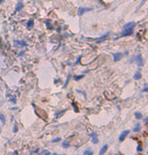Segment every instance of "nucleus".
<instances>
[{
    "label": "nucleus",
    "mask_w": 148,
    "mask_h": 155,
    "mask_svg": "<svg viewBox=\"0 0 148 155\" xmlns=\"http://www.w3.org/2000/svg\"><path fill=\"white\" fill-rule=\"evenodd\" d=\"M140 129H141V125L138 122L137 125L134 126V128H133V132H139V131H140Z\"/></svg>",
    "instance_id": "obj_16"
},
{
    "label": "nucleus",
    "mask_w": 148,
    "mask_h": 155,
    "mask_svg": "<svg viewBox=\"0 0 148 155\" xmlns=\"http://www.w3.org/2000/svg\"><path fill=\"white\" fill-rule=\"evenodd\" d=\"M33 26H34V21L31 19V20L28 21V23H26V29H28V30H31V29L33 28Z\"/></svg>",
    "instance_id": "obj_11"
},
{
    "label": "nucleus",
    "mask_w": 148,
    "mask_h": 155,
    "mask_svg": "<svg viewBox=\"0 0 148 155\" xmlns=\"http://www.w3.org/2000/svg\"><path fill=\"white\" fill-rule=\"evenodd\" d=\"M41 154H47V155H50L51 153L49 152V151H47V150H42V151H41Z\"/></svg>",
    "instance_id": "obj_24"
},
{
    "label": "nucleus",
    "mask_w": 148,
    "mask_h": 155,
    "mask_svg": "<svg viewBox=\"0 0 148 155\" xmlns=\"http://www.w3.org/2000/svg\"><path fill=\"white\" fill-rule=\"evenodd\" d=\"M44 23H46V25H47V28H48V30H53V25L51 24V22H50V20H44Z\"/></svg>",
    "instance_id": "obj_14"
},
{
    "label": "nucleus",
    "mask_w": 148,
    "mask_h": 155,
    "mask_svg": "<svg viewBox=\"0 0 148 155\" xmlns=\"http://www.w3.org/2000/svg\"><path fill=\"white\" fill-rule=\"evenodd\" d=\"M122 34H121V36H119L118 38H121V37H126V36H129V35H131L133 33V28H127V29H123L122 30Z\"/></svg>",
    "instance_id": "obj_1"
},
{
    "label": "nucleus",
    "mask_w": 148,
    "mask_h": 155,
    "mask_svg": "<svg viewBox=\"0 0 148 155\" xmlns=\"http://www.w3.org/2000/svg\"><path fill=\"white\" fill-rule=\"evenodd\" d=\"M90 136L92 137V143L96 145V144L98 143V139H97V134H96L95 132H93V133H91V134H90Z\"/></svg>",
    "instance_id": "obj_6"
},
{
    "label": "nucleus",
    "mask_w": 148,
    "mask_h": 155,
    "mask_svg": "<svg viewBox=\"0 0 148 155\" xmlns=\"http://www.w3.org/2000/svg\"><path fill=\"white\" fill-rule=\"evenodd\" d=\"M38 152V149H36V150H34V151H32V153H37Z\"/></svg>",
    "instance_id": "obj_30"
},
{
    "label": "nucleus",
    "mask_w": 148,
    "mask_h": 155,
    "mask_svg": "<svg viewBox=\"0 0 148 155\" xmlns=\"http://www.w3.org/2000/svg\"><path fill=\"white\" fill-rule=\"evenodd\" d=\"M15 46H20V47H28L25 41H22V40H15Z\"/></svg>",
    "instance_id": "obj_8"
},
{
    "label": "nucleus",
    "mask_w": 148,
    "mask_h": 155,
    "mask_svg": "<svg viewBox=\"0 0 148 155\" xmlns=\"http://www.w3.org/2000/svg\"><path fill=\"white\" fill-rule=\"evenodd\" d=\"M61 138H59V137H57V138H54V139H52V143H58V141H60Z\"/></svg>",
    "instance_id": "obj_23"
},
{
    "label": "nucleus",
    "mask_w": 148,
    "mask_h": 155,
    "mask_svg": "<svg viewBox=\"0 0 148 155\" xmlns=\"http://www.w3.org/2000/svg\"><path fill=\"white\" fill-rule=\"evenodd\" d=\"M137 150H138V151H139V152H142V150H143V149H142V146H141V144H140V145H139V146H138V148H137Z\"/></svg>",
    "instance_id": "obj_25"
},
{
    "label": "nucleus",
    "mask_w": 148,
    "mask_h": 155,
    "mask_svg": "<svg viewBox=\"0 0 148 155\" xmlns=\"http://www.w3.org/2000/svg\"><path fill=\"white\" fill-rule=\"evenodd\" d=\"M141 78H142L141 72H140V71H137L136 74L133 75V79H134V80H139V79H141Z\"/></svg>",
    "instance_id": "obj_10"
},
{
    "label": "nucleus",
    "mask_w": 148,
    "mask_h": 155,
    "mask_svg": "<svg viewBox=\"0 0 148 155\" xmlns=\"http://www.w3.org/2000/svg\"><path fill=\"white\" fill-rule=\"evenodd\" d=\"M0 120H1V122H2V123L5 122V117H4V115L0 114Z\"/></svg>",
    "instance_id": "obj_21"
},
{
    "label": "nucleus",
    "mask_w": 148,
    "mask_h": 155,
    "mask_svg": "<svg viewBox=\"0 0 148 155\" xmlns=\"http://www.w3.org/2000/svg\"><path fill=\"white\" fill-rule=\"evenodd\" d=\"M90 11H92L91 7H79L77 11V14H78V16H82L86 12H90Z\"/></svg>",
    "instance_id": "obj_3"
},
{
    "label": "nucleus",
    "mask_w": 148,
    "mask_h": 155,
    "mask_svg": "<svg viewBox=\"0 0 148 155\" xmlns=\"http://www.w3.org/2000/svg\"><path fill=\"white\" fill-rule=\"evenodd\" d=\"M134 116H136V118H137V119H141V118L143 117V116H142V114H141L140 112H137L136 114H134Z\"/></svg>",
    "instance_id": "obj_18"
},
{
    "label": "nucleus",
    "mask_w": 148,
    "mask_h": 155,
    "mask_svg": "<svg viewBox=\"0 0 148 155\" xmlns=\"http://www.w3.org/2000/svg\"><path fill=\"white\" fill-rule=\"evenodd\" d=\"M147 121H148V118H147V116H146V117L144 118V122H145V123H147Z\"/></svg>",
    "instance_id": "obj_28"
},
{
    "label": "nucleus",
    "mask_w": 148,
    "mask_h": 155,
    "mask_svg": "<svg viewBox=\"0 0 148 155\" xmlns=\"http://www.w3.org/2000/svg\"><path fill=\"white\" fill-rule=\"evenodd\" d=\"M23 53H24V51H22V52H20V53H19V54H18V56H21L22 54H23Z\"/></svg>",
    "instance_id": "obj_29"
},
{
    "label": "nucleus",
    "mask_w": 148,
    "mask_h": 155,
    "mask_svg": "<svg viewBox=\"0 0 148 155\" xmlns=\"http://www.w3.org/2000/svg\"><path fill=\"white\" fill-rule=\"evenodd\" d=\"M133 60H136L137 61V63L139 66H143V64H144V60H143V57L142 55H137L134 58H132L131 60H130V62H132Z\"/></svg>",
    "instance_id": "obj_2"
},
{
    "label": "nucleus",
    "mask_w": 148,
    "mask_h": 155,
    "mask_svg": "<svg viewBox=\"0 0 148 155\" xmlns=\"http://www.w3.org/2000/svg\"><path fill=\"white\" fill-rule=\"evenodd\" d=\"M147 90H148V88H147V85L145 86V88L143 89V92H147Z\"/></svg>",
    "instance_id": "obj_27"
},
{
    "label": "nucleus",
    "mask_w": 148,
    "mask_h": 155,
    "mask_svg": "<svg viewBox=\"0 0 148 155\" xmlns=\"http://www.w3.org/2000/svg\"><path fill=\"white\" fill-rule=\"evenodd\" d=\"M70 78H71V75L69 74V75H68V78H67V80H66V83L64 85V88H67V86H68V83H69V80H70Z\"/></svg>",
    "instance_id": "obj_19"
},
{
    "label": "nucleus",
    "mask_w": 148,
    "mask_h": 155,
    "mask_svg": "<svg viewBox=\"0 0 148 155\" xmlns=\"http://www.w3.org/2000/svg\"><path fill=\"white\" fill-rule=\"evenodd\" d=\"M107 148H108V145H105L104 147H103V148L101 149V151H100V154H101V155H103L104 153H106V151H107Z\"/></svg>",
    "instance_id": "obj_15"
},
{
    "label": "nucleus",
    "mask_w": 148,
    "mask_h": 155,
    "mask_svg": "<svg viewBox=\"0 0 148 155\" xmlns=\"http://www.w3.org/2000/svg\"><path fill=\"white\" fill-rule=\"evenodd\" d=\"M109 36V33H106L104 36H102V37H100V39H92V40H95V42H97V43H100V42H102L103 40H105V39Z\"/></svg>",
    "instance_id": "obj_7"
},
{
    "label": "nucleus",
    "mask_w": 148,
    "mask_h": 155,
    "mask_svg": "<svg viewBox=\"0 0 148 155\" xmlns=\"http://www.w3.org/2000/svg\"><path fill=\"white\" fill-rule=\"evenodd\" d=\"M61 146H62V148H65V149L69 148V147H70V143H69V140H64V141L61 143Z\"/></svg>",
    "instance_id": "obj_13"
},
{
    "label": "nucleus",
    "mask_w": 148,
    "mask_h": 155,
    "mask_svg": "<svg viewBox=\"0 0 148 155\" xmlns=\"http://www.w3.org/2000/svg\"><path fill=\"white\" fill-rule=\"evenodd\" d=\"M18 131V127H17V123H15L14 125V132H17Z\"/></svg>",
    "instance_id": "obj_26"
},
{
    "label": "nucleus",
    "mask_w": 148,
    "mask_h": 155,
    "mask_svg": "<svg viewBox=\"0 0 148 155\" xmlns=\"http://www.w3.org/2000/svg\"><path fill=\"white\" fill-rule=\"evenodd\" d=\"M128 134H129V131L128 130H125V131H123L122 133H121V135H120V138H119V140L120 141H124L125 140V138L128 136Z\"/></svg>",
    "instance_id": "obj_4"
},
{
    "label": "nucleus",
    "mask_w": 148,
    "mask_h": 155,
    "mask_svg": "<svg viewBox=\"0 0 148 155\" xmlns=\"http://www.w3.org/2000/svg\"><path fill=\"white\" fill-rule=\"evenodd\" d=\"M146 1H147V0H142V2L140 3V5H139V7L137 8V11H138V10H140V8H141V7L143 6V5H144V3H145Z\"/></svg>",
    "instance_id": "obj_20"
},
{
    "label": "nucleus",
    "mask_w": 148,
    "mask_h": 155,
    "mask_svg": "<svg viewBox=\"0 0 148 155\" xmlns=\"http://www.w3.org/2000/svg\"><path fill=\"white\" fill-rule=\"evenodd\" d=\"M2 1H3V0H0V3H1V2H2Z\"/></svg>",
    "instance_id": "obj_31"
},
{
    "label": "nucleus",
    "mask_w": 148,
    "mask_h": 155,
    "mask_svg": "<svg viewBox=\"0 0 148 155\" xmlns=\"http://www.w3.org/2000/svg\"><path fill=\"white\" fill-rule=\"evenodd\" d=\"M136 26V23L134 22H128V23H126L124 26H123V29H127V28H134Z\"/></svg>",
    "instance_id": "obj_12"
},
{
    "label": "nucleus",
    "mask_w": 148,
    "mask_h": 155,
    "mask_svg": "<svg viewBox=\"0 0 148 155\" xmlns=\"http://www.w3.org/2000/svg\"><path fill=\"white\" fill-rule=\"evenodd\" d=\"M84 154H85V155H92V154H93V152L91 151V150L87 149V150H85V151H84Z\"/></svg>",
    "instance_id": "obj_17"
},
{
    "label": "nucleus",
    "mask_w": 148,
    "mask_h": 155,
    "mask_svg": "<svg viewBox=\"0 0 148 155\" xmlns=\"http://www.w3.org/2000/svg\"><path fill=\"white\" fill-rule=\"evenodd\" d=\"M112 56H113L114 62H116V61L121 60V58L123 57V54H122V53H113V54H112Z\"/></svg>",
    "instance_id": "obj_5"
},
{
    "label": "nucleus",
    "mask_w": 148,
    "mask_h": 155,
    "mask_svg": "<svg viewBox=\"0 0 148 155\" xmlns=\"http://www.w3.org/2000/svg\"><path fill=\"white\" fill-rule=\"evenodd\" d=\"M22 7H23V3H22V1H19L18 3H17V5H16V8H15L14 13H17L18 11H20Z\"/></svg>",
    "instance_id": "obj_9"
},
{
    "label": "nucleus",
    "mask_w": 148,
    "mask_h": 155,
    "mask_svg": "<svg viewBox=\"0 0 148 155\" xmlns=\"http://www.w3.org/2000/svg\"><path fill=\"white\" fill-rule=\"evenodd\" d=\"M84 78V75H78V76H74V80H79V79Z\"/></svg>",
    "instance_id": "obj_22"
}]
</instances>
